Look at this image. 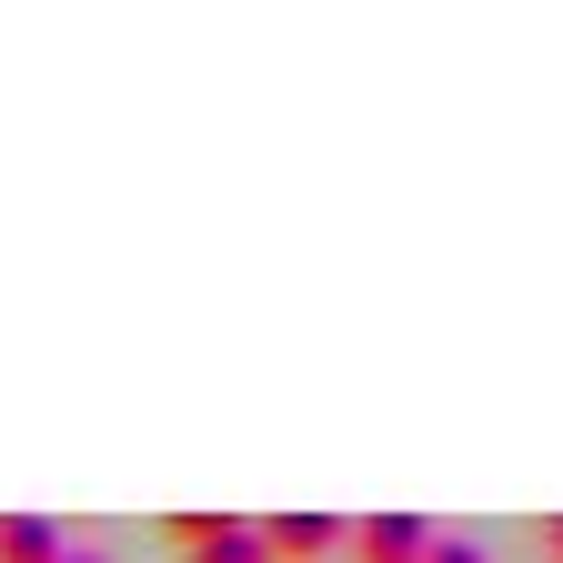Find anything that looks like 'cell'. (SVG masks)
Here are the masks:
<instances>
[{"label": "cell", "mask_w": 563, "mask_h": 563, "mask_svg": "<svg viewBox=\"0 0 563 563\" xmlns=\"http://www.w3.org/2000/svg\"><path fill=\"white\" fill-rule=\"evenodd\" d=\"M172 543H181V563H272V553H262V533H252V523H232V514H181V523H172Z\"/></svg>", "instance_id": "cell-2"}, {"label": "cell", "mask_w": 563, "mask_h": 563, "mask_svg": "<svg viewBox=\"0 0 563 563\" xmlns=\"http://www.w3.org/2000/svg\"><path fill=\"white\" fill-rule=\"evenodd\" d=\"M422 563H483V543H443V533H433V543H422Z\"/></svg>", "instance_id": "cell-5"}, {"label": "cell", "mask_w": 563, "mask_h": 563, "mask_svg": "<svg viewBox=\"0 0 563 563\" xmlns=\"http://www.w3.org/2000/svg\"><path fill=\"white\" fill-rule=\"evenodd\" d=\"M70 543L41 523V514H0V563H60Z\"/></svg>", "instance_id": "cell-4"}, {"label": "cell", "mask_w": 563, "mask_h": 563, "mask_svg": "<svg viewBox=\"0 0 563 563\" xmlns=\"http://www.w3.org/2000/svg\"><path fill=\"white\" fill-rule=\"evenodd\" d=\"M262 533V553L272 563H322V553H342L352 543V523L342 514H272V523H252Z\"/></svg>", "instance_id": "cell-1"}, {"label": "cell", "mask_w": 563, "mask_h": 563, "mask_svg": "<svg viewBox=\"0 0 563 563\" xmlns=\"http://www.w3.org/2000/svg\"><path fill=\"white\" fill-rule=\"evenodd\" d=\"M543 553H553V563H563V514H553V523H543Z\"/></svg>", "instance_id": "cell-6"}, {"label": "cell", "mask_w": 563, "mask_h": 563, "mask_svg": "<svg viewBox=\"0 0 563 563\" xmlns=\"http://www.w3.org/2000/svg\"><path fill=\"white\" fill-rule=\"evenodd\" d=\"M60 563H101V553H60Z\"/></svg>", "instance_id": "cell-7"}, {"label": "cell", "mask_w": 563, "mask_h": 563, "mask_svg": "<svg viewBox=\"0 0 563 563\" xmlns=\"http://www.w3.org/2000/svg\"><path fill=\"white\" fill-rule=\"evenodd\" d=\"M422 543H433V523H412V514H363L352 523V563H422Z\"/></svg>", "instance_id": "cell-3"}]
</instances>
